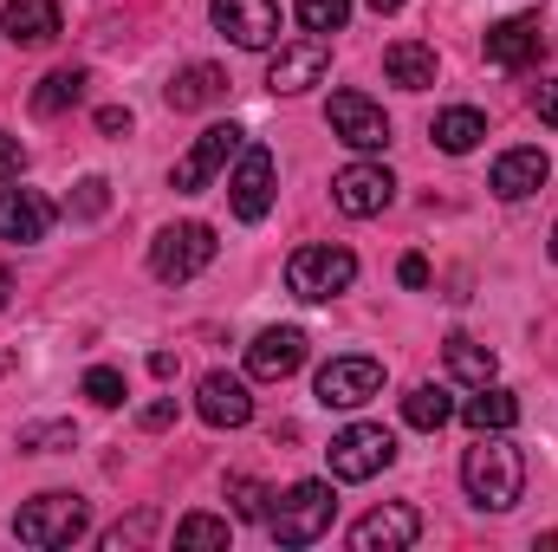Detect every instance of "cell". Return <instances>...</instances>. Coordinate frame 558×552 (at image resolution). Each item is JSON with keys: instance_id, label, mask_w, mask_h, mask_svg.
<instances>
[{"instance_id": "6da1fadb", "label": "cell", "mask_w": 558, "mask_h": 552, "mask_svg": "<svg viewBox=\"0 0 558 552\" xmlns=\"http://www.w3.org/2000/svg\"><path fill=\"white\" fill-rule=\"evenodd\" d=\"M461 488L481 514H507L520 494H526V455L507 442V429L481 435L468 455H461Z\"/></svg>"}, {"instance_id": "7a4b0ae2", "label": "cell", "mask_w": 558, "mask_h": 552, "mask_svg": "<svg viewBox=\"0 0 558 552\" xmlns=\"http://www.w3.org/2000/svg\"><path fill=\"white\" fill-rule=\"evenodd\" d=\"M331 520H338L331 481H292L286 494H274V507H267V533H274L279 547H318L331 533Z\"/></svg>"}, {"instance_id": "3957f363", "label": "cell", "mask_w": 558, "mask_h": 552, "mask_svg": "<svg viewBox=\"0 0 558 552\" xmlns=\"http://www.w3.org/2000/svg\"><path fill=\"white\" fill-rule=\"evenodd\" d=\"M85 533H92V507L78 494H39V501H26L13 514V540L39 552H59L72 540H85Z\"/></svg>"}, {"instance_id": "277c9868", "label": "cell", "mask_w": 558, "mask_h": 552, "mask_svg": "<svg viewBox=\"0 0 558 552\" xmlns=\"http://www.w3.org/2000/svg\"><path fill=\"white\" fill-rule=\"evenodd\" d=\"M325 461H331V481H371L397 461V435L384 422H351V429L331 435Z\"/></svg>"}, {"instance_id": "5b68a950", "label": "cell", "mask_w": 558, "mask_h": 552, "mask_svg": "<svg viewBox=\"0 0 558 552\" xmlns=\"http://www.w3.org/2000/svg\"><path fill=\"white\" fill-rule=\"evenodd\" d=\"M215 228L208 221H175V228H162L156 241H149V274L162 279V286H182V279H195L208 261H215Z\"/></svg>"}, {"instance_id": "8992f818", "label": "cell", "mask_w": 558, "mask_h": 552, "mask_svg": "<svg viewBox=\"0 0 558 552\" xmlns=\"http://www.w3.org/2000/svg\"><path fill=\"white\" fill-rule=\"evenodd\" d=\"M351 279H357V254H351V248H331V241L299 248V254L286 261V286H292L299 299H312V305L351 292Z\"/></svg>"}, {"instance_id": "52a82bcc", "label": "cell", "mask_w": 558, "mask_h": 552, "mask_svg": "<svg viewBox=\"0 0 558 552\" xmlns=\"http://www.w3.org/2000/svg\"><path fill=\"white\" fill-rule=\"evenodd\" d=\"M241 143H247V131L241 124H208L202 137L189 143V156L169 169V189H182V195H202L221 169H228V156H241Z\"/></svg>"}, {"instance_id": "ba28073f", "label": "cell", "mask_w": 558, "mask_h": 552, "mask_svg": "<svg viewBox=\"0 0 558 552\" xmlns=\"http://www.w3.org/2000/svg\"><path fill=\"white\" fill-rule=\"evenodd\" d=\"M325 124H331V137L338 143H351V149H364V156L390 143V118H384V105H371L364 92H331Z\"/></svg>"}, {"instance_id": "9c48e42d", "label": "cell", "mask_w": 558, "mask_h": 552, "mask_svg": "<svg viewBox=\"0 0 558 552\" xmlns=\"http://www.w3.org/2000/svg\"><path fill=\"white\" fill-rule=\"evenodd\" d=\"M384 391V364L377 358H331L318 371V404L325 410H364Z\"/></svg>"}, {"instance_id": "30bf717a", "label": "cell", "mask_w": 558, "mask_h": 552, "mask_svg": "<svg viewBox=\"0 0 558 552\" xmlns=\"http://www.w3.org/2000/svg\"><path fill=\"white\" fill-rule=\"evenodd\" d=\"M228 202L241 221H267V208H274V149L267 143H241V169L228 176Z\"/></svg>"}, {"instance_id": "8fae6325", "label": "cell", "mask_w": 558, "mask_h": 552, "mask_svg": "<svg viewBox=\"0 0 558 552\" xmlns=\"http://www.w3.org/2000/svg\"><path fill=\"white\" fill-rule=\"evenodd\" d=\"M390 195H397V176H390L384 163H351V169H338V182H331V202H338L344 215H357V221L384 215Z\"/></svg>"}, {"instance_id": "7c38bea8", "label": "cell", "mask_w": 558, "mask_h": 552, "mask_svg": "<svg viewBox=\"0 0 558 552\" xmlns=\"http://www.w3.org/2000/svg\"><path fill=\"white\" fill-rule=\"evenodd\" d=\"M325 65H331V46H325V33H305V39H292V46H279L274 65H267V85H274L279 98H292V92H312L318 79H325Z\"/></svg>"}, {"instance_id": "4fadbf2b", "label": "cell", "mask_w": 558, "mask_h": 552, "mask_svg": "<svg viewBox=\"0 0 558 552\" xmlns=\"http://www.w3.org/2000/svg\"><path fill=\"white\" fill-rule=\"evenodd\" d=\"M539 52H546V26H539V13H513V20L487 26V65H500V72H526Z\"/></svg>"}, {"instance_id": "5bb4252c", "label": "cell", "mask_w": 558, "mask_h": 552, "mask_svg": "<svg viewBox=\"0 0 558 552\" xmlns=\"http://www.w3.org/2000/svg\"><path fill=\"white\" fill-rule=\"evenodd\" d=\"M208 13H215V26H221L234 46H247V52H260V46L279 39V7L274 0H215Z\"/></svg>"}, {"instance_id": "9a60e30c", "label": "cell", "mask_w": 558, "mask_h": 552, "mask_svg": "<svg viewBox=\"0 0 558 552\" xmlns=\"http://www.w3.org/2000/svg\"><path fill=\"white\" fill-rule=\"evenodd\" d=\"M299 364H305V332H299V325H267V332L247 345V377H260V384L292 377Z\"/></svg>"}, {"instance_id": "2e32d148", "label": "cell", "mask_w": 558, "mask_h": 552, "mask_svg": "<svg viewBox=\"0 0 558 552\" xmlns=\"http://www.w3.org/2000/svg\"><path fill=\"white\" fill-rule=\"evenodd\" d=\"M422 540V514L416 507H377V514H364L357 527H351V547L357 552H403Z\"/></svg>"}, {"instance_id": "e0dca14e", "label": "cell", "mask_w": 558, "mask_h": 552, "mask_svg": "<svg viewBox=\"0 0 558 552\" xmlns=\"http://www.w3.org/2000/svg\"><path fill=\"white\" fill-rule=\"evenodd\" d=\"M195 410H202L208 429H247V422H254V397H247V384H241V377L208 371V377H202V391H195Z\"/></svg>"}, {"instance_id": "ac0fdd59", "label": "cell", "mask_w": 558, "mask_h": 552, "mask_svg": "<svg viewBox=\"0 0 558 552\" xmlns=\"http://www.w3.org/2000/svg\"><path fill=\"white\" fill-rule=\"evenodd\" d=\"M546 176H553V163H546V149H507L500 163H494V195L500 202H526V195H539L546 189Z\"/></svg>"}, {"instance_id": "d6986e66", "label": "cell", "mask_w": 558, "mask_h": 552, "mask_svg": "<svg viewBox=\"0 0 558 552\" xmlns=\"http://www.w3.org/2000/svg\"><path fill=\"white\" fill-rule=\"evenodd\" d=\"M52 228V202L33 195V189H0V241H46Z\"/></svg>"}, {"instance_id": "ffe728a7", "label": "cell", "mask_w": 558, "mask_h": 552, "mask_svg": "<svg viewBox=\"0 0 558 552\" xmlns=\"http://www.w3.org/2000/svg\"><path fill=\"white\" fill-rule=\"evenodd\" d=\"M0 26H7L13 46H52L65 20H59V0H7L0 7Z\"/></svg>"}, {"instance_id": "44dd1931", "label": "cell", "mask_w": 558, "mask_h": 552, "mask_svg": "<svg viewBox=\"0 0 558 552\" xmlns=\"http://www.w3.org/2000/svg\"><path fill=\"white\" fill-rule=\"evenodd\" d=\"M162 98H169V111H208V105L228 98V72H221V65H182V72L162 85Z\"/></svg>"}, {"instance_id": "7402d4cb", "label": "cell", "mask_w": 558, "mask_h": 552, "mask_svg": "<svg viewBox=\"0 0 558 552\" xmlns=\"http://www.w3.org/2000/svg\"><path fill=\"white\" fill-rule=\"evenodd\" d=\"M384 72H390V85H403V92H428V85H435V46L397 39V46L384 52Z\"/></svg>"}, {"instance_id": "603a6c76", "label": "cell", "mask_w": 558, "mask_h": 552, "mask_svg": "<svg viewBox=\"0 0 558 552\" xmlns=\"http://www.w3.org/2000/svg\"><path fill=\"white\" fill-rule=\"evenodd\" d=\"M441 358H448V371H454L461 384H474V391H481V384H494V371H500V364H494V351H487L481 338H468V332H454V338L441 345Z\"/></svg>"}, {"instance_id": "cb8c5ba5", "label": "cell", "mask_w": 558, "mask_h": 552, "mask_svg": "<svg viewBox=\"0 0 558 552\" xmlns=\"http://www.w3.org/2000/svg\"><path fill=\"white\" fill-rule=\"evenodd\" d=\"M468 429L474 435H494V429H513L520 422V397L513 391H494V384H481V397H468Z\"/></svg>"}, {"instance_id": "d4e9b609", "label": "cell", "mask_w": 558, "mask_h": 552, "mask_svg": "<svg viewBox=\"0 0 558 552\" xmlns=\"http://www.w3.org/2000/svg\"><path fill=\"white\" fill-rule=\"evenodd\" d=\"M481 137H487V118L474 105H454V111L435 118V149H448V156H468Z\"/></svg>"}, {"instance_id": "484cf974", "label": "cell", "mask_w": 558, "mask_h": 552, "mask_svg": "<svg viewBox=\"0 0 558 552\" xmlns=\"http://www.w3.org/2000/svg\"><path fill=\"white\" fill-rule=\"evenodd\" d=\"M78 98H85V72H78V65H59V72H46V79H39L33 111H39V118H59V111H72Z\"/></svg>"}, {"instance_id": "4316f807", "label": "cell", "mask_w": 558, "mask_h": 552, "mask_svg": "<svg viewBox=\"0 0 558 552\" xmlns=\"http://www.w3.org/2000/svg\"><path fill=\"white\" fill-rule=\"evenodd\" d=\"M448 416H454V404H448L441 384H416V391L403 397V422H410V429H441Z\"/></svg>"}, {"instance_id": "83f0119b", "label": "cell", "mask_w": 558, "mask_h": 552, "mask_svg": "<svg viewBox=\"0 0 558 552\" xmlns=\"http://www.w3.org/2000/svg\"><path fill=\"white\" fill-rule=\"evenodd\" d=\"M105 208H111V182H105V176H85V182L65 195V215H72V221H98Z\"/></svg>"}, {"instance_id": "f1b7e54d", "label": "cell", "mask_w": 558, "mask_h": 552, "mask_svg": "<svg viewBox=\"0 0 558 552\" xmlns=\"http://www.w3.org/2000/svg\"><path fill=\"white\" fill-rule=\"evenodd\" d=\"M72 442H78L72 422H26V429H20V448H26V455H59V448H72Z\"/></svg>"}, {"instance_id": "f546056e", "label": "cell", "mask_w": 558, "mask_h": 552, "mask_svg": "<svg viewBox=\"0 0 558 552\" xmlns=\"http://www.w3.org/2000/svg\"><path fill=\"white\" fill-rule=\"evenodd\" d=\"M228 501H234L241 520H267V507H274V494H267L254 475H228Z\"/></svg>"}, {"instance_id": "4dcf8cb0", "label": "cell", "mask_w": 558, "mask_h": 552, "mask_svg": "<svg viewBox=\"0 0 558 552\" xmlns=\"http://www.w3.org/2000/svg\"><path fill=\"white\" fill-rule=\"evenodd\" d=\"M175 547H228V520L189 514V520H175Z\"/></svg>"}, {"instance_id": "1f68e13d", "label": "cell", "mask_w": 558, "mask_h": 552, "mask_svg": "<svg viewBox=\"0 0 558 552\" xmlns=\"http://www.w3.org/2000/svg\"><path fill=\"white\" fill-rule=\"evenodd\" d=\"M351 20V0H299V26L305 33H338Z\"/></svg>"}, {"instance_id": "d6a6232c", "label": "cell", "mask_w": 558, "mask_h": 552, "mask_svg": "<svg viewBox=\"0 0 558 552\" xmlns=\"http://www.w3.org/2000/svg\"><path fill=\"white\" fill-rule=\"evenodd\" d=\"M85 397L98 404V410H118L131 391H124V371H111V364H98V371H85Z\"/></svg>"}, {"instance_id": "836d02e7", "label": "cell", "mask_w": 558, "mask_h": 552, "mask_svg": "<svg viewBox=\"0 0 558 552\" xmlns=\"http://www.w3.org/2000/svg\"><path fill=\"white\" fill-rule=\"evenodd\" d=\"M149 533H156V507H143V514H131V520H118V527L105 533V547L124 552V547H137V540H149Z\"/></svg>"}, {"instance_id": "e575fe53", "label": "cell", "mask_w": 558, "mask_h": 552, "mask_svg": "<svg viewBox=\"0 0 558 552\" xmlns=\"http://www.w3.org/2000/svg\"><path fill=\"white\" fill-rule=\"evenodd\" d=\"M20 169H26V143L0 131V182H20Z\"/></svg>"}, {"instance_id": "d590c367", "label": "cell", "mask_w": 558, "mask_h": 552, "mask_svg": "<svg viewBox=\"0 0 558 552\" xmlns=\"http://www.w3.org/2000/svg\"><path fill=\"white\" fill-rule=\"evenodd\" d=\"M98 131H105V137H124V131H131V111H124V105H105V111H98Z\"/></svg>"}, {"instance_id": "8d00e7d4", "label": "cell", "mask_w": 558, "mask_h": 552, "mask_svg": "<svg viewBox=\"0 0 558 552\" xmlns=\"http://www.w3.org/2000/svg\"><path fill=\"white\" fill-rule=\"evenodd\" d=\"M533 111H539V118H546V124L558 131V79H553V85H539V92H533Z\"/></svg>"}, {"instance_id": "74e56055", "label": "cell", "mask_w": 558, "mask_h": 552, "mask_svg": "<svg viewBox=\"0 0 558 552\" xmlns=\"http://www.w3.org/2000/svg\"><path fill=\"white\" fill-rule=\"evenodd\" d=\"M143 429H169V422H175V397H162V404H149V410L137 416Z\"/></svg>"}, {"instance_id": "f35d334b", "label": "cell", "mask_w": 558, "mask_h": 552, "mask_svg": "<svg viewBox=\"0 0 558 552\" xmlns=\"http://www.w3.org/2000/svg\"><path fill=\"white\" fill-rule=\"evenodd\" d=\"M397 279H403V286H428V261H422V254H403Z\"/></svg>"}, {"instance_id": "ab89813d", "label": "cell", "mask_w": 558, "mask_h": 552, "mask_svg": "<svg viewBox=\"0 0 558 552\" xmlns=\"http://www.w3.org/2000/svg\"><path fill=\"white\" fill-rule=\"evenodd\" d=\"M149 377H175V351H156L149 358Z\"/></svg>"}, {"instance_id": "60d3db41", "label": "cell", "mask_w": 558, "mask_h": 552, "mask_svg": "<svg viewBox=\"0 0 558 552\" xmlns=\"http://www.w3.org/2000/svg\"><path fill=\"white\" fill-rule=\"evenodd\" d=\"M364 7H371V13H397L403 0H364Z\"/></svg>"}, {"instance_id": "b9f144b4", "label": "cell", "mask_w": 558, "mask_h": 552, "mask_svg": "<svg viewBox=\"0 0 558 552\" xmlns=\"http://www.w3.org/2000/svg\"><path fill=\"white\" fill-rule=\"evenodd\" d=\"M13 364H20V351H0V377H7V371H13Z\"/></svg>"}, {"instance_id": "7bdbcfd3", "label": "cell", "mask_w": 558, "mask_h": 552, "mask_svg": "<svg viewBox=\"0 0 558 552\" xmlns=\"http://www.w3.org/2000/svg\"><path fill=\"white\" fill-rule=\"evenodd\" d=\"M7 299H13V279H7V267H0V305H7Z\"/></svg>"}, {"instance_id": "ee69618b", "label": "cell", "mask_w": 558, "mask_h": 552, "mask_svg": "<svg viewBox=\"0 0 558 552\" xmlns=\"http://www.w3.org/2000/svg\"><path fill=\"white\" fill-rule=\"evenodd\" d=\"M553 261H558V221H553Z\"/></svg>"}]
</instances>
